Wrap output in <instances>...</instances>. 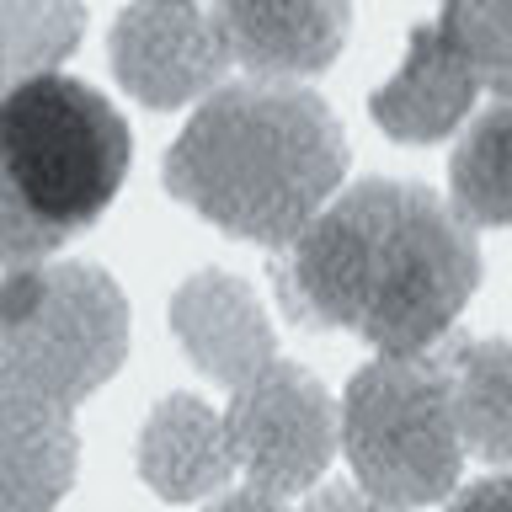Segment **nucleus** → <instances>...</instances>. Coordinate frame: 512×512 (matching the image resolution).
<instances>
[{"mask_svg":"<svg viewBox=\"0 0 512 512\" xmlns=\"http://www.w3.org/2000/svg\"><path fill=\"white\" fill-rule=\"evenodd\" d=\"M304 512H400V507L368 496L363 486H326V491L310 496V507H304Z\"/></svg>","mask_w":512,"mask_h":512,"instance_id":"18","label":"nucleus"},{"mask_svg":"<svg viewBox=\"0 0 512 512\" xmlns=\"http://www.w3.org/2000/svg\"><path fill=\"white\" fill-rule=\"evenodd\" d=\"M347 134L304 86H219L166 150V192L256 246L288 251L336 203Z\"/></svg>","mask_w":512,"mask_h":512,"instance_id":"2","label":"nucleus"},{"mask_svg":"<svg viewBox=\"0 0 512 512\" xmlns=\"http://www.w3.org/2000/svg\"><path fill=\"white\" fill-rule=\"evenodd\" d=\"M230 38L219 27V11L160 0V6H128L112 22V70L144 107H182L192 96H214Z\"/></svg>","mask_w":512,"mask_h":512,"instance_id":"7","label":"nucleus"},{"mask_svg":"<svg viewBox=\"0 0 512 512\" xmlns=\"http://www.w3.org/2000/svg\"><path fill=\"white\" fill-rule=\"evenodd\" d=\"M219 27L230 38V54L246 64L251 75L288 86L299 75H315L336 59L347 38V6L331 0H235V6H214Z\"/></svg>","mask_w":512,"mask_h":512,"instance_id":"9","label":"nucleus"},{"mask_svg":"<svg viewBox=\"0 0 512 512\" xmlns=\"http://www.w3.org/2000/svg\"><path fill=\"white\" fill-rule=\"evenodd\" d=\"M448 203L470 230L512 224V102H496L464 128L448 160Z\"/></svg>","mask_w":512,"mask_h":512,"instance_id":"14","label":"nucleus"},{"mask_svg":"<svg viewBox=\"0 0 512 512\" xmlns=\"http://www.w3.org/2000/svg\"><path fill=\"white\" fill-rule=\"evenodd\" d=\"M128 123L86 80L38 75L0 107V246L6 272L48 267L75 230L118 198L128 171Z\"/></svg>","mask_w":512,"mask_h":512,"instance_id":"3","label":"nucleus"},{"mask_svg":"<svg viewBox=\"0 0 512 512\" xmlns=\"http://www.w3.org/2000/svg\"><path fill=\"white\" fill-rule=\"evenodd\" d=\"M240 470L230 416H219L198 395H166L139 432V475L166 502L214 496Z\"/></svg>","mask_w":512,"mask_h":512,"instance_id":"10","label":"nucleus"},{"mask_svg":"<svg viewBox=\"0 0 512 512\" xmlns=\"http://www.w3.org/2000/svg\"><path fill=\"white\" fill-rule=\"evenodd\" d=\"M438 358L464 448L491 464H512V342H448Z\"/></svg>","mask_w":512,"mask_h":512,"instance_id":"13","label":"nucleus"},{"mask_svg":"<svg viewBox=\"0 0 512 512\" xmlns=\"http://www.w3.org/2000/svg\"><path fill=\"white\" fill-rule=\"evenodd\" d=\"M128 352L118 283L80 262L6 272L0 288V390L75 411Z\"/></svg>","mask_w":512,"mask_h":512,"instance_id":"4","label":"nucleus"},{"mask_svg":"<svg viewBox=\"0 0 512 512\" xmlns=\"http://www.w3.org/2000/svg\"><path fill=\"white\" fill-rule=\"evenodd\" d=\"M86 27L80 6H54V0H0V38H6V75L11 86L48 75V64L70 54L75 32Z\"/></svg>","mask_w":512,"mask_h":512,"instance_id":"16","label":"nucleus"},{"mask_svg":"<svg viewBox=\"0 0 512 512\" xmlns=\"http://www.w3.org/2000/svg\"><path fill=\"white\" fill-rule=\"evenodd\" d=\"M475 75L464 70V59L454 54V43L443 38L438 22L416 27L411 32V48H406V64L395 70V80H384L374 91L368 112L379 118V128L390 139H406V144H432L443 134L470 118V102H475Z\"/></svg>","mask_w":512,"mask_h":512,"instance_id":"11","label":"nucleus"},{"mask_svg":"<svg viewBox=\"0 0 512 512\" xmlns=\"http://www.w3.org/2000/svg\"><path fill=\"white\" fill-rule=\"evenodd\" d=\"M171 331L187 358L230 390L251 384L262 368L278 363V336H272L267 310L230 272H198L176 288Z\"/></svg>","mask_w":512,"mask_h":512,"instance_id":"8","label":"nucleus"},{"mask_svg":"<svg viewBox=\"0 0 512 512\" xmlns=\"http://www.w3.org/2000/svg\"><path fill=\"white\" fill-rule=\"evenodd\" d=\"M443 38L454 43L464 70L475 75V86L496 91L512 102V0H459L438 16Z\"/></svg>","mask_w":512,"mask_h":512,"instance_id":"15","label":"nucleus"},{"mask_svg":"<svg viewBox=\"0 0 512 512\" xmlns=\"http://www.w3.org/2000/svg\"><path fill=\"white\" fill-rule=\"evenodd\" d=\"M342 448L368 496L422 507L459 486L464 438L438 352L374 358L342 395Z\"/></svg>","mask_w":512,"mask_h":512,"instance_id":"5","label":"nucleus"},{"mask_svg":"<svg viewBox=\"0 0 512 512\" xmlns=\"http://www.w3.org/2000/svg\"><path fill=\"white\" fill-rule=\"evenodd\" d=\"M230 432L240 470L251 475L256 491L288 496L310 491L336 454V432H342V411H336L331 390L310 368L299 363H272L251 384L230 395Z\"/></svg>","mask_w":512,"mask_h":512,"instance_id":"6","label":"nucleus"},{"mask_svg":"<svg viewBox=\"0 0 512 512\" xmlns=\"http://www.w3.org/2000/svg\"><path fill=\"white\" fill-rule=\"evenodd\" d=\"M0 470L6 512H54L75 475V427L54 400L0 390Z\"/></svg>","mask_w":512,"mask_h":512,"instance_id":"12","label":"nucleus"},{"mask_svg":"<svg viewBox=\"0 0 512 512\" xmlns=\"http://www.w3.org/2000/svg\"><path fill=\"white\" fill-rule=\"evenodd\" d=\"M208 512H288V502H278V496H267V491H256V486H246V491H230V496H219Z\"/></svg>","mask_w":512,"mask_h":512,"instance_id":"19","label":"nucleus"},{"mask_svg":"<svg viewBox=\"0 0 512 512\" xmlns=\"http://www.w3.org/2000/svg\"><path fill=\"white\" fill-rule=\"evenodd\" d=\"M448 512H512V470L507 475H486V480H470Z\"/></svg>","mask_w":512,"mask_h":512,"instance_id":"17","label":"nucleus"},{"mask_svg":"<svg viewBox=\"0 0 512 512\" xmlns=\"http://www.w3.org/2000/svg\"><path fill=\"white\" fill-rule=\"evenodd\" d=\"M480 283L475 230L416 182H358L278 256L283 310L379 358L438 352Z\"/></svg>","mask_w":512,"mask_h":512,"instance_id":"1","label":"nucleus"}]
</instances>
